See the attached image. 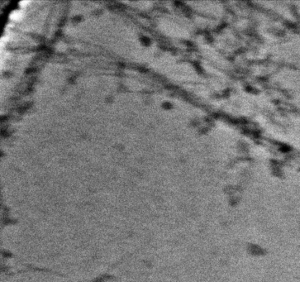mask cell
I'll return each mask as SVG.
<instances>
[{
    "mask_svg": "<svg viewBox=\"0 0 300 282\" xmlns=\"http://www.w3.org/2000/svg\"><path fill=\"white\" fill-rule=\"evenodd\" d=\"M29 3H30V1H28V0H22V1L19 2V4H20V6L24 7V6H26V5L29 4Z\"/></svg>",
    "mask_w": 300,
    "mask_h": 282,
    "instance_id": "7a4b0ae2",
    "label": "cell"
},
{
    "mask_svg": "<svg viewBox=\"0 0 300 282\" xmlns=\"http://www.w3.org/2000/svg\"><path fill=\"white\" fill-rule=\"evenodd\" d=\"M23 16V12L21 10H14L10 13V18L12 20H19Z\"/></svg>",
    "mask_w": 300,
    "mask_h": 282,
    "instance_id": "6da1fadb",
    "label": "cell"
}]
</instances>
